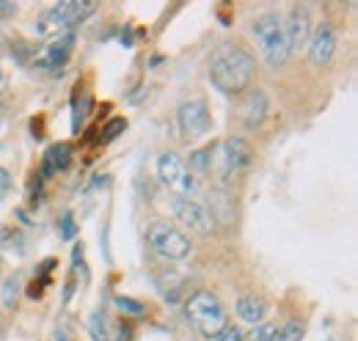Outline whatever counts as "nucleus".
Instances as JSON below:
<instances>
[{"mask_svg":"<svg viewBox=\"0 0 358 341\" xmlns=\"http://www.w3.org/2000/svg\"><path fill=\"white\" fill-rule=\"evenodd\" d=\"M251 160H254V152H251L245 138H226L221 143V149H218V173H221V179L229 182V179L240 176L251 166Z\"/></svg>","mask_w":358,"mask_h":341,"instance_id":"nucleus-7","label":"nucleus"},{"mask_svg":"<svg viewBox=\"0 0 358 341\" xmlns=\"http://www.w3.org/2000/svg\"><path fill=\"white\" fill-rule=\"evenodd\" d=\"M157 176L174 193V198H193V193H196V176L190 173V168L179 160L174 152L160 154V160H157Z\"/></svg>","mask_w":358,"mask_h":341,"instance_id":"nucleus-6","label":"nucleus"},{"mask_svg":"<svg viewBox=\"0 0 358 341\" xmlns=\"http://www.w3.org/2000/svg\"><path fill=\"white\" fill-rule=\"evenodd\" d=\"M0 42H3V39H0Z\"/></svg>","mask_w":358,"mask_h":341,"instance_id":"nucleus-30","label":"nucleus"},{"mask_svg":"<svg viewBox=\"0 0 358 341\" xmlns=\"http://www.w3.org/2000/svg\"><path fill=\"white\" fill-rule=\"evenodd\" d=\"M89 333H91V339L94 341H110V336H108V325H105V314H102V311L91 314Z\"/></svg>","mask_w":358,"mask_h":341,"instance_id":"nucleus-18","label":"nucleus"},{"mask_svg":"<svg viewBox=\"0 0 358 341\" xmlns=\"http://www.w3.org/2000/svg\"><path fill=\"white\" fill-rule=\"evenodd\" d=\"M185 311H187L190 325L201 336H207V339H218L226 331V325H229V317H226V308L224 303H221V298L213 295V292H207V289L190 295Z\"/></svg>","mask_w":358,"mask_h":341,"instance_id":"nucleus-2","label":"nucleus"},{"mask_svg":"<svg viewBox=\"0 0 358 341\" xmlns=\"http://www.w3.org/2000/svg\"><path fill=\"white\" fill-rule=\"evenodd\" d=\"M94 8H96V3H91V0H64L42 17L39 34H61V31L66 34L69 28H75L89 14H94Z\"/></svg>","mask_w":358,"mask_h":341,"instance_id":"nucleus-5","label":"nucleus"},{"mask_svg":"<svg viewBox=\"0 0 358 341\" xmlns=\"http://www.w3.org/2000/svg\"><path fill=\"white\" fill-rule=\"evenodd\" d=\"M17 14V3H0V17H14Z\"/></svg>","mask_w":358,"mask_h":341,"instance_id":"nucleus-27","label":"nucleus"},{"mask_svg":"<svg viewBox=\"0 0 358 341\" xmlns=\"http://www.w3.org/2000/svg\"><path fill=\"white\" fill-rule=\"evenodd\" d=\"M177 124L185 140H193V138L207 135L210 127H213L207 102L204 99H187V102H182L177 110Z\"/></svg>","mask_w":358,"mask_h":341,"instance_id":"nucleus-8","label":"nucleus"},{"mask_svg":"<svg viewBox=\"0 0 358 341\" xmlns=\"http://www.w3.org/2000/svg\"><path fill=\"white\" fill-rule=\"evenodd\" d=\"M309 58H312L317 66H325L331 58H334V50H336V34L328 22L317 25L312 36H309Z\"/></svg>","mask_w":358,"mask_h":341,"instance_id":"nucleus-11","label":"nucleus"},{"mask_svg":"<svg viewBox=\"0 0 358 341\" xmlns=\"http://www.w3.org/2000/svg\"><path fill=\"white\" fill-rule=\"evenodd\" d=\"M113 305L124 314V317H143L146 314V305L143 303H138L133 298H124V295H119V298L113 300Z\"/></svg>","mask_w":358,"mask_h":341,"instance_id":"nucleus-17","label":"nucleus"},{"mask_svg":"<svg viewBox=\"0 0 358 341\" xmlns=\"http://www.w3.org/2000/svg\"><path fill=\"white\" fill-rule=\"evenodd\" d=\"M254 36L262 44V55L273 69L284 66L289 58V44H287V34H284V22L275 14H265L254 22Z\"/></svg>","mask_w":358,"mask_h":341,"instance_id":"nucleus-3","label":"nucleus"},{"mask_svg":"<svg viewBox=\"0 0 358 341\" xmlns=\"http://www.w3.org/2000/svg\"><path fill=\"white\" fill-rule=\"evenodd\" d=\"M8 184H11V176H8V170L0 168V198L6 196V190H8Z\"/></svg>","mask_w":358,"mask_h":341,"instance_id":"nucleus-26","label":"nucleus"},{"mask_svg":"<svg viewBox=\"0 0 358 341\" xmlns=\"http://www.w3.org/2000/svg\"><path fill=\"white\" fill-rule=\"evenodd\" d=\"M265 116H268V96H265V91H251L245 96V102H243V124L254 129L265 122Z\"/></svg>","mask_w":358,"mask_h":341,"instance_id":"nucleus-13","label":"nucleus"},{"mask_svg":"<svg viewBox=\"0 0 358 341\" xmlns=\"http://www.w3.org/2000/svg\"><path fill=\"white\" fill-rule=\"evenodd\" d=\"M116 331H119V341H130V336H133V328H127V325H119Z\"/></svg>","mask_w":358,"mask_h":341,"instance_id":"nucleus-28","label":"nucleus"},{"mask_svg":"<svg viewBox=\"0 0 358 341\" xmlns=\"http://www.w3.org/2000/svg\"><path fill=\"white\" fill-rule=\"evenodd\" d=\"M146 242H149V248L155 254L163 256V259H171V261H182L193 251L187 234L179 231L177 226L166 223V220H157V223H152L146 228Z\"/></svg>","mask_w":358,"mask_h":341,"instance_id":"nucleus-4","label":"nucleus"},{"mask_svg":"<svg viewBox=\"0 0 358 341\" xmlns=\"http://www.w3.org/2000/svg\"><path fill=\"white\" fill-rule=\"evenodd\" d=\"M14 300H17V281L8 278L6 286H3V303H6V305H14Z\"/></svg>","mask_w":358,"mask_h":341,"instance_id":"nucleus-24","label":"nucleus"},{"mask_svg":"<svg viewBox=\"0 0 358 341\" xmlns=\"http://www.w3.org/2000/svg\"><path fill=\"white\" fill-rule=\"evenodd\" d=\"M284 34H287V44H289V52L295 47H303L309 42V11L295 6L289 11V22L284 25Z\"/></svg>","mask_w":358,"mask_h":341,"instance_id":"nucleus-12","label":"nucleus"},{"mask_svg":"<svg viewBox=\"0 0 358 341\" xmlns=\"http://www.w3.org/2000/svg\"><path fill=\"white\" fill-rule=\"evenodd\" d=\"M207 212H210L213 220L231 223V220H234V204H231V198L226 196L224 190H215V193H210V207H207Z\"/></svg>","mask_w":358,"mask_h":341,"instance_id":"nucleus-16","label":"nucleus"},{"mask_svg":"<svg viewBox=\"0 0 358 341\" xmlns=\"http://www.w3.org/2000/svg\"><path fill=\"white\" fill-rule=\"evenodd\" d=\"M124 129H127V122H124V119H110V122H108V127L102 129V132H105V135H102V140L108 143V140L119 138V135H122Z\"/></svg>","mask_w":358,"mask_h":341,"instance_id":"nucleus-22","label":"nucleus"},{"mask_svg":"<svg viewBox=\"0 0 358 341\" xmlns=\"http://www.w3.org/2000/svg\"><path fill=\"white\" fill-rule=\"evenodd\" d=\"M275 333H278V328H275V325H270V322L262 325V322H259V325L248 333V341H273L275 339Z\"/></svg>","mask_w":358,"mask_h":341,"instance_id":"nucleus-20","label":"nucleus"},{"mask_svg":"<svg viewBox=\"0 0 358 341\" xmlns=\"http://www.w3.org/2000/svg\"><path fill=\"white\" fill-rule=\"evenodd\" d=\"M213 157V149H201V152H196L193 154V160H190V173L196 176V173H207V160Z\"/></svg>","mask_w":358,"mask_h":341,"instance_id":"nucleus-21","label":"nucleus"},{"mask_svg":"<svg viewBox=\"0 0 358 341\" xmlns=\"http://www.w3.org/2000/svg\"><path fill=\"white\" fill-rule=\"evenodd\" d=\"M61 237H64V240H72V237H75V217L69 212L61 217Z\"/></svg>","mask_w":358,"mask_h":341,"instance_id":"nucleus-23","label":"nucleus"},{"mask_svg":"<svg viewBox=\"0 0 358 341\" xmlns=\"http://www.w3.org/2000/svg\"><path fill=\"white\" fill-rule=\"evenodd\" d=\"M265 311H268L265 300L257 298V295H243V298L237 300V317H240L243 322L259 325V322L265 319Z\"/></svg>","mask_w":358,"mask_h":341,"instance_id":"nucleus-15","label":"nucleus"},{"mask_svg":"<svg viewBox=\"0 0 358 341\" xmlns=\"http://www.w3.org/2000/svg\"><path fill=\"white\" fill-rule=\"evenodd\" d=\"M75 42H78V39H75L72 31L58 34V36H55V39L36 55L34 66H36V69H45V72H52V69L66 66V61H69V55H72V50H75Z\"/></svg>","mask_w":358,"mask_h":341,"instance_id":"nucleus-10","label":"nucleus"},{"mask_svg":"<svg viewBox=\"0 0 358 341\" xmlns=\"http://www.w3.org/2000/svg\"><path fill=\"white\" fill-rule=\"evenodd\" d=\"M213 341H243V333H240L237 328H226L224 333H221L218 339H213Z\"/></svg>","mask_w":358,"mask_h":341,"instance_id":"nucleus-25","label":"nucleus"},{"mask_svg":"<svg viewBox=\"0 0 358 341\" xmlns=\"http://www.w3.org/2000/svg\"><path fill=\"white\" fill-rule=\"evenodd\" d=\"M171 210L177 215V220H182L187 228H193L196 234H213L215 228V220L210 217L207 207L193 201V198H171Z\"/></svg>","mask_w":358,"mask_h":341,"instance_id":"nucleus-9","label":"nucleus"},{"mask_svg":"<svg viewBox=\"0 0 358 341\" xmlns=\"http://www.w3.org/2000/svg\"><path fill=\"white\" fill-rule=\"evenodd\" d=\"M72 163V149L69 143H55L50 146V152L45 154V166H42V179H50L58 170H66Z\"/></svg>","mask_w":358,"mask_h":341,"instance_id":"nucleus-14","label":"nucleus"},{"mask_svg":"<svg viewBox=\"0 0 358 341\" xmlns=\"http://www.w3.org/2000/svg\"><path fill=\"white\" fill-rule=\"evenodd\" d=\"M303 336H306L303 322H287V325L275 333V339L273 341H303Z\"/></svg>","mask_w":358,"mask_h":341,"instance_id":"nucleus-19","label":"nucleus"},{"mask_svg":"<svg viewBox=\"0 0 358 341\" xmlns=\"http://www.w3.org/2000/svg\"><path fill=\"white\" fill-rule=\"evenodd\" d=\"M0 88H3V72H0Z\"/></svg>","mask_w":358,"mask_h":341,"instance_id":"nucleus-29","label":"nucleus"},{"mask_svg":"<svg viewBox=\"0 0 358 341\" xmlns=\"http://www.w3.org/2000/svg\"><path fill=\"white\" fill-rule=\"evenodd\" d=\"M254 58L243 47H224L210 64V80L221 94H240L254 80Z\"/></svg>","mask_w":358,"mask_h":341,"instance_id":"nucleus-1","label":"nucleus"}]
</instances>
